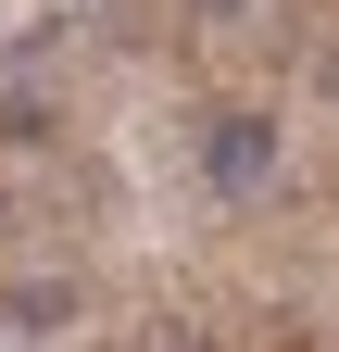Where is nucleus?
Segmentation results:
<instances>
[{
    "label": "nucleus",
    "instance_id": "nucleus-1",
    "mask_svg": "<svg viewBox=\"0 0 339 352\" xmlns=\"http://www.w3.org/2000/svg\"><path fill=\"white\" fill-rule=\"evenodd\" d=\"M201 176H214V201H251L277 176V113L264 101H214L201 113Z\"/></svg>",
    "mask_w": 339,
    "mask_h": 352
},
{
    "label": "nucleus",
    "instance_id": "nucleus-2",
    "mask_svg": "<svg viewBox=\"0 0 339 352\" xmlns=\"http://www.w3.org/2000/svg\"><path fill=\"white\" fill-rule=\"evenodd\" d=\"M189 13H214V25H226V13H251V0H189Z\"/></svg>",
    "mask_w": 339,
    "mask_h": 352
}]
</instances>
